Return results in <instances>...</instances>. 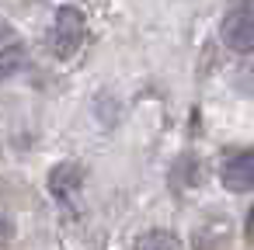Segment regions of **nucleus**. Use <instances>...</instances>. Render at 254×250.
Masks as SVG:
<instances>
[{"label":"nucleus","instance_id":"1","mask_svg":"<svg viewBox=\"0 0 254 250\" xmlns=\"http://www.w3.org/2000/svg\"><path fill=\"white\" fill-rule=\"evenodd\" d=\"M219 39L233 52H254V4L233 7L219 25Z\"/></svg>","mask_w":254,"mask_h":250},{"label":"nucleus","instance_id":"2","mask_svg":"<svg viewBox=\"0 0 254 250\" xmlns=\"http://www.w3.org/2000/svg\"><path fill=\"white\" fill-rule=\"evenodd\" d=\"M84 42V14L77 7H60L56 21H53V49L56 56L70 59Z\"/></svg>","mask_w":254,"mask_h":250},{"label":"nucleus","instance_id":"3","mask_svg":"<svg viewBox=\"0 0 254 250\" xmlns=\"http://www.w3.org/2000/svg\"><path fill=\"white\" fill-rule=\"evenodd\" d=\"M223 188L233 195L254 188V150H240L223 163Z\"/></svg>","mask_w":254,"mask_h":250},{"label":"nucleus","instance_id":"4","mask_svg":"<svg viewBox=\"0 0 254 250\" xmlns=\"http://www.w3.org/2000/svg\"><path fill=\"white\" fill-rule=\"evenodd\" d=\"M136 250H181V243H178V236L167 233V229H150V233L139 236Z\"/></svg>","mask_w":254,"mask_h":250},{"label":"nucleus","instance_id":"5","mask_svg":"<svg viewBox=\"0 0 254 250\" xmlns=\"http://www.w3.org/2000/svg\"><path fill=\"white\" fill-rule=\"evenodd\" d=\"M25 63V49L21 46H11V49H0V80H7L21 70Z\"/></svg>","mask_w":254,"mask_h":250},{"label":"nucleus","instance_id":"6","mask_svg":"<svg viewBox=\"0 0 254 250\" xmlns=\"http://www.w3.org/2000/svg\"><path fill=\"white\" fill-rule=\"evenodd\" d=\"M11 236V222H7V215H0V243H4Z\"/></svg>","mask_w":254,"mask_h":250},{"label":"nucleus","instance_id":"7","mask_svg":"<svg viewBox=\"0 0 254 250\" xmlns=\"http://www.w3.org/2000/svg\"><path fill=\"white\" fill-rule=\"evenodd\" d=\"M247 236L254 240V205H251V212H247Z\"/></svg>","mask_w":254,"mask_h":250},{"label":"nucleus","instance_id":"8","mask_svg":"<svg viewBox=\"0 0 254 250\" xmlns=\"http://www.w3.org/2000/svg\"><path fill=\"white\" fill-rule=\"evenodd\" d=\"M0 39H11V28L7 25H0Z\"/></svg>","mask_w":254,"mask_h":250}]
</instances>
